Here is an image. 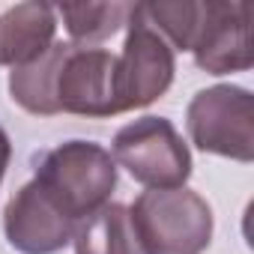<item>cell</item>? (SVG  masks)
<instances>
[{"label":"cell","mask_w":254,"mask_h":254,"mask_svg":"<svg viewBox=\"0 0 254 254\" xmlns=\"http://www.w3.org/2000/svg\"><path fill=\"white\" fill-rule=\"evenodd\" d=\"M69 51V42H54L42 57H36L27 66H18L9 72V96L18 102L27 114L36 117H54L57 102H54V84L60 63Z\"/></svg>","instance_id":"8fae6325"},{"label":"cell","mask_w":254,"mask_h":254,"mask_svg":"<svg viewBox=\"0 0 254 254\" xmlns=\"http://www.w3.org/2000/svg\"><path fill=\"white\" fill-rule=\"evenodd\" d=\"M194 63L209 75L227 72H248L251 57V24L245 3H212L209 18L194 45Z\"/></svg>","instance_id":"ba28073f"},{"label":"cell","mask_w":254,"mask_h":254,"mask_svg":"<svg viewBox=\"0 0 254 254\" xmlns=\"http://www.w3.org/2000/svg\"><path fill=\"white\" fill-rule=\"evenodd\" d=\"M114 69L117 57L105 48H84L72 45L60 63L54 102L57 114H78V117H114L117 96H114Z\"/></svg>","instance_id":"8992f818"},{"label":"cell","mask_w":254,"mask_h":254,"mask_svg":"<svg viewBox=\"0 0 254 254\" xmlns=\"http://www.w3.org/2000/svg\"><path fill=\"white\" fill-rule=\"evenodd\" d=\"M174 72V48L147 18L144 3H132V12L126 18V45L114 69L117 111L123 114L153 105L159 96L168 93Z\"/></svg>","instance_id":"3957f363"},{"label":"cell","mask_w":254,"mask_h":254,"mask_svg":"<svg viewBox=\"0 0 254 254\" xmlns=\"http://www.w3.org/2000/svg\"><path fill=\"white\" fill-rule=\"evenodd\" d=\"M9 159H12V144H9L6 129L0 126V183H3V174H6V168H9Z\"/></svg>","instance_id":"4fadbf2b"},{"label":"cell","mask_w":254,"mask_h":254,"mask_svg":"<svg viewBox=\"0 0 254 254\" xmlns=\"http://www.w3.org/2000/svg\"><path fill=\"white\" fill-rule=\"evenodd\" d=\"M189 138L197 150L233 162H254V96L245 87L215 84L186 108Z\"/></svg>","instance_id":"277c9868"},{"label":"cell","mask_w":254,"mask_h":254,"mask_svg":"<svg viewBox=\"0 0 254 254\" xmlns=\"http://www.w3.org/2000/svg\"><path fill=\"white\" fill-rule=\"evenodd\" d=\"M144 254H203L212 239V209L191 189H147L129 206Z\"/></svg>","instance_id":"6da1fadb"},{"label":"cell","mask_w":254,"mask_h":254,"mask_svg":"<svg viewBox=\"0 0 254 254\" xmlns=\"http://www.w3.org/2000/svg\"><path fill=\"white\" fill-rule=\"evenodd\" d=\"M75 254H144L129 218V206L105 203L75 227Z\"/></svg>","instance_id":"30bf717a"},{"label":"cell","mask_w":254,"mask_h":254,"mask_svg":"<svg viewBox=\"0 0 254 254\" xmlns=\"http://www.w3.org/2000/svg\"><path fill=\"white\" fill-rule=\"evenodd\" d=\"M75 227L78 221H72L36 180L21 186L3 209L6 242L21 254H57L72 242Z\"/></svg>","instance_id":"52a82bcc"},{"label":"cell","mask_w":254,"mask_h":254,"mask_svg":"<svg viewBox=\"0 0 254 254\" xmlns=\"http://www.w3.org/2000/svg\"><path fill=\"white\" fill-rule=\"evenodd\" d=\"M33 180L72 221L81 224L90 212L105 206L117 189V162L102 144L66 141L42 156Z\"/></svg>","instance_id":"7a4b0ae2"},{"label":"cell","mask_w":254,"mask_h":254,"mask_svg":"<svg viewBox=\"0 0 254 254\" xmlns=\"http://www.w3.org/2000/svg\"><path fill=\"white\" fill-rule=\"evenodd\" d=\"M57 12L48 3H18L0 15V66H27L54 45Z\"/></svg>","instance_id":"9c48e42d"},{"label":"cell","mask_w":254,"mask_h":254,"mask_svg":"<svg viewBox=\"0 0 254 254\" xmlns=\"http://www.w3.org/2000/svg\"><path fill=\"white\" fill-rule=\"evenodd\" d=\"M114 162L147 189H183L191 177V153L174 123L141 117L114 135Z\"/></svg>","instance_id":"5b68a950"},{"label":"cell","mask_w":254,"mask_h":254,"mask_svg":"<svg viewBox=\"0 0 254 254\" xmlns=\"http://www.w3.org/2000/svg\"><path fill=\"white\" fill-rule=\"evenodd\" d=\"M54 12L63 18L72 36V45L96 48L126 24L132 3H66V6H57Z\"/></svg>","instance_id":"7c38bea8"}]
</instances>
